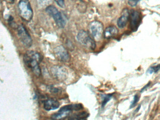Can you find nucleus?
Wrapping results in <instances>:
<instances>
[{
    "label": "nucleus",
    "mask_w": 160,
    "mask_h": 120,
    "mask_svg": "<svg viewBox=\"0 0 160 120\" xmlns=\"http://www.w3.org/2000/svg\"><path fill=\"white\" fill-rule=\"evenodd\" d=\"M24 60L29 68L31 69L34 74L37 77L41 74L39 63L42 61V56L40 53L34 51L27 52L24 57Z\"/></svg>",
    "instance_id": "f257e3e1"
},
{
    "label": "nucleus",
    "mask_w": 160,
    "mask_h": 120,
    "mask_svg": "<svg viewBox=\"0 0 160 120\" xmlns=\"http://www.w3.org/2000/svg\"><path fill=\"white\" fill-rule=\"evenodd\" d=\"M83 109L82 105L80 104H71L63 107L57 113L53 114L51 118L53 120H61L65 119L72 111H79Z\"/></svg>",
    "instance_id": "f03ea898"
},
{
    "label": "nucleus",
    "mask_w": 160,
    "mask_h": 120,
    "mask_svg": "<svg viewBox=\"0 0 160 120\" xmlns=\"http://www.w3.org/2000/svg\"><path fill=\"white\" fill-rule=\"evenodd\" d=\"M19 15L22 19L27 22L31 20L33 11L28 0H20L18 4Z\"/></svg>",
    "instance_id": "7ed1b4c3"
},
{
    "label": "nucleus",
    "mask_w": 160,
    "mask_h": 120,
    "mask_svg": "<svg viewBox=\"0 0 160 120\" xmlns=\"http://www.w3.org/2000/svg\"><path fill=\"white\" fill-rule=\"evenodd\" d=\"M77 40L80 44L91 50H94L96 47L95 41L91 37L88 32L82 30L77 35Z\"/></svg>",
    "instance_id": "20e7f679"
},
{
    "label": "nucleus",
    "mask_w": 160,
    "mask_h": 120,
    "mask_svg": "<svg viewBox=\"0 0 160 120\" xmlns=\"http://www.w3.org/2000/svg\"><path fill=\"white\" fill-rule=\"evenodd\" d=\"M89 30L94 41H99L103 35V26L98 21H94L89 25Z\"/></svg>",
    "instance_id": "39448f33"
},
{
    "label": "nucleus",
    "mask_w": 160,
    "mask_h": 120,
    "mask_svg": "<svg viewBox=\"0 0 160 120\" xmlns=\"http://www.w3.org/2000/svg\"><path fill=\"white\" fill-rule=\"evenodd\" d=\"M46 11L48 14L53 18L58 27L64 28L65 26V21L63 18L61 13L56 7L53 5H49L46 7Z\"/></svg>",
    "instance_id": "423d86ee"
},
{
    "label": "nucleus",
    "mask_w": 160,
    "mask_h": 120,
    "mask_svg": "<svg viewBox=\"0 0 160 120\" xmlns=\"http://www.w3.org/2000/svg\"><path fill=\"white\" fill-rule=\"evenodd\" d=\"M18 34L20 40L26 47H30L32 44V39L27 31L23 26H19L18 27Z\"/></svg>",
    "instance_id": "0eeeda50"
},
{
    "label": "nucleus",
    "mask_w": 160,
    "mask_h": 120,
    "mask_svg": "<svg viewBox=\"0 0 160 120\" xmlns=\"http://www.w3.org/2000/svg\"><path fill=\"white\" fill-rule=\"evenodd\" d=\"M54 53L56 57L59 61L63 62H67L70 60V55L68 52L67 50L63 45H59L55 48Z\"/></svg>",
    "instance_id": "6e6552de"
},
{
    "label": "nucleus",
    "mask_w": 160,
    "mask_h": 120,
    "mask_svg": "<svg viewBox=\"0 0 160 120\" xmlns=\"http://www.w3.org/2000/svg\"><path fill=\"white\" fill-rule=\"evenodd\" d=\"M51 71L53 76L60 80H64L67 77V70L62 67L55 66L52 68Z\"/></svg>",
    "instance_id": "1a4fd4ad"
},
{
    "label": "nucleus",
    "mask_w": 160,
    "mask_h": 120,
    "mask_svg": "<svg viewBox=\"0 0 160 120\" xmlns=\"http://www.w3.org/2000/svg\"><path fill=\"white\" fill-rule=\"evenodd\" d=\"M130 24L131 30L135 31L137 29L140 21V15L139 12L134 10H131L129 15Z\"/></svg>",
    "instance_id": "9d476101"
},
{
    "label": "nucleus",
    "mask_w": 160,
    "mask_h": 120,
    "mask_svg": "<svg viewBox=\"0 0 160 120\" xmlns=\"http://www.w3.org/2000/svg\"><path fill=\"white\" fill-rule=\"evenodd\" d=\"M129 15L130 13L127 9L123 10L121 16L117 20V26L119 28H123L125 27L129 20Z\"/></svg>",
    "instance_id": "9b49d317"
},
{
    "label": "nucleus",
    "mask_w": 160,
    "mask_h": 120,
    "mask_svg": "<svg viewBox=\"0 0 160 120\" xmlns=\"http://www.w3.org/2000/svg\"><path fill=\"white\" fill-rule=\"evenodd\" d=\"M60 104L57 100L53 99H49L46 100L44 102V107L47 111H50L58 109Z\"/></svg>",
    "instance_id": "f8f14e48"
},
{
    "label": "nucleus",
    "mask_w": 160,
    "mask_h": 120,
    "mask_svg": "<svg viewBox=\"0 0 160 120\" xmlns=\"http://www.w3.org/2000/svg\"><path fill=\"white\" fill-rule=\"evenodd\" d=\"M119 33L117 28L114 26L107 27L103 32V36L106 39H110L114 37Z\"/></svg>",
    "instance_id": "ddd939ff"
},
{
    "label": "nucleus",
    "mask_w": 160,
    "mask_h": 120,
    "mask_svg": "<svg viewBox=\"0 0 160 120\" xmlns=\"http://www.w3.org/2000/svg\"><path fill=\"white\" fill-rule=\"evenodd\" d=\"M89 114L86 112H81L71 116L69 118V120H82L87 118Z\"/></svg>",
    "instance_id": "4468645a"
},
{
    "label": "nucleus",
    "mask_w": 160,
    "mask_h": 120,
    "mask_svg": "<svg viewBox=\"0 0 160 120\" xmlns=\"http://www.w3.org/2000/svg\"><path fill=\"white\" fill-rule=\"evenodd\" d=\"M53 1V0H36V2L38 6L41 8L47 7L50 5V4Z\"/></svg>",
    "instance_id": "2eb2a0df"
},
{
    "label": "nucleus",
    "mask_w": 160,
    "mask_h": 120,
    "mask_svg": "<svg viewBox=\"0 0 160 120\" xmlns=\"http://www.w3.org/2000/svg\"><path fill=\"white\" fill-rule=\"evenodd\" d=\"M160 69V65H158V66H156L152 67H150L149 69L147 70V72L150 74L153 73H156L157 72H158Z\"/></svg>",
    "instance_id": "dca6fc26"
},
{
    "label": "nucleus",
    "mask_w": 160,
    "mask_h": 120,
    "mask_svg": "<svg viewBox=\"0 0 160 120\" xmlns=\"http://www.w3.org/2000/svg\"><path fill=\"white\" fill-rule=\"evenodd\" d=\"M112 95L109 94L108 95L105 96L104 98H103V100L102 101V107H104L105 106L106 104H107V103L108 102L109 100H110V99L111 98Z\"/></svg>",
    "instance_id": "f3484780"
},
{
    "label": "nucleus",
    "mask_w": 160,
    "mask_h": 120,
    "mask_svg": "<svg viewBox=\"0 0 160 120\" xmlns=\"http://www.w3.org/2000/svg\"><path fill=\"white\" fill-rule=\"evenodd\" d=\"M139 1L140 0H128V4L131 7H135Z\"/></svg>",
    "instance_id": "a211bd4d"
},
{
    "label": "nucleus",
    "mask_w": 160,
    "mask_h": 120,
    "mask_svg": "<svg viewBox=\"0 0 160 120\" xmlns=\"http://www.w3.org/2000/svg\"><path fill=\"white\" fill-rule=\"evenodd\" d=\"M56 2L57 3L58 6L61 7L62 8L65 7V2L64 0H55Z\"/></svg>",
    "instance_id": "6ab92c4d"
},
{
    "label": "nucleus",
    "mask_w": 160,
    "mask_h": 120,
    "mask_svg": "<svg viewBox=\"0 0 160 120\" xmlns=\"http://www.w3.org/2000/svg\"><path fill=\"white\" fill-rule=\"evenodd\" d=\"M139 99V98L138 95H135L134 96V101L132 102L131 106L130 108H131L132 107L134 106L138 102Z\"/></svg>",
    "instance_id": "aec40b11"
},
{
    "label": "nucleus",
    "mask_w": 160,
    "mask_h": 120,
    "mask_svg": "<svg viewBox=\"0 0 160 120\" xmlns=\"http://www.w3.org/2000/svg\"><path fill=\"white\" fill-rule=\"evenodd\" d=\"M5 1H6L8 4H12L14 2V0H5Z\"/></svg>",
    "instance_id": "412c9836"
},
{
    "label": "nucleus",
    "mask_w": 160,
    "mask_h": 120,
    "mask_svg": "<svg viewBox=\"0 0 160 120\" xmlns=\"http://www.w3.org/2000/svg\"><path fill=\"white\" fill-rule=\"evenodd\" d=\"M150 84V83H149V84H147V85H146V86H145V87H144L142 89L141 91V92H142L143 91H144V90H145V89H146V88H147L148 86L149 85V84Z\"/></svg>",
    "instance_id": "4be33fe9"
}]
</instances>
